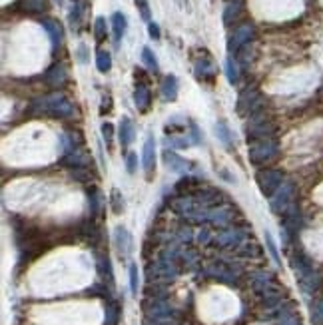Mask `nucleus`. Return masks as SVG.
Instances as JSON below:
<instances>
[{
	"instance_id": "nucleus-5",
	"label": "nucleus",
	"mask_w": 323,
	"mask_h": 325,
	"mask_svg": "<svg viewBox=\"0 0 323 325\" xmlns=\"http://www.w3.org/2000/svg\"><path fill=\"white\" fill-rule=\"evenodd\" d=\"M178 90H180V84H178V78L174 74H168L164 80H162V96L168 102H174L178 98Z\"/></svg>"
},
{
	"instance_id": "nucleus-19",
	"label": "nucleus",
	"mask_w": 323,
	"mask_h": 325,
	"mask_svg": "<svg viewBox=\"0 0 323 325\" xmlns=\"http://www.w3.org/2000/svg\"><path fill=\"white\" fill-rule=\"evenodd\" d=\"M24 4H26L28 10H32V12H40V10H46V8H48V6H46V0H26Z\"/></svg>"
},
{
	"instance_id": "nucleus-20",
	"label": "nucleus",
	"mask_w": 323,
	"mask_h": 325,
	"mask_svg": "<svg viewBox=\"0 0 323 325\" xmlns=\"http://www.w3.org/2000/svg\"><path fill=\"white\" fill-rule=\"evenodd\" d=\"M136 6H138V10H140L142 18L150 22V6H148V0H136Z\"/></svg>"
},
{
	"instance_id": "nucleus-17",
	"label": "nucleus",
	"mask_w": 323,
	"mask_h": 325,
	"mask_svg": "<svg viewBox=\"0 0 323 325\" xmlns=\"http://www.w3.org/2000/svg\"><path fill=\"white\" fill-rule=\"evenodd\" d=\"M226 72H227V80H229L231 84H235V82H237V68H235L231 58L226 60Z\"/></svg>"
},
{
	"instance_id": "nucleus-9",
	"label": "nucleus",
	"mask_w": 323,
	"mask_h": 325,
	"mask_svg": "<svg viewBox=\"0 0 323 325\" xmlns=\"http://www.w3.org/2000/svg\"><path fill=\"white\" fill-rule=\"evenodd\" d=\"M132 140H134V122L130 120L128 116H124L122 124H120V144L126 148V146L132 144Z\"/></svg>"
},
{
	"instance_id": "nucleus-11",
	"label": "nucleus",
	"mask_w": 323,
	"mask_h": 325,
	"mask_svg": "<svg viewBox=\"0 0 323 325\" xmlns=\"http://www.w3.org/2000/svg\"><path fill=\"white\" fill-rule=\"evenodd\" d=\"M195 72H197V78H212L214 74H216V66H214V62L210 60V58H206L204 62H197L195 64Z\"/></svg>"
},
{
	"instance_id": "nucleus-10",
	"label": "nucleus",
	"mask_w": 323,
	"mask_h": 325,
	"mask_svg": "<svg viewBox=\"0 0 323 325\" xmlns=\"http://www.w3.org/2000/svg\"><path fill=\"white\" fill-rule=\"evenodd\" d=\"M164 162L168 164L172 170H176V172H182V170L188 166L186 160H182L178 154H174V152H170V150H166V152H164Z\"/></svg>"
},
{
	"instance_id": "nucleus-25",
	"label": "nucleus",
	"mask_w": 323,
	"mask_h": 325,
	"mask_svg": "<svg viewBox=\"0 0 323 325\" xmlns=\"http://www.w3.org/2000/svg\"><path fill=\"white\" fill-rule=\"evenodd\" d=\"M54 2H56V4H58V6H60V4H62V2H64V0H54Z\"/></svg>"
},
{
	"instance_id": "nucleus-18",
	"label": "nucleus",
	"mask_w": 323,
	"mask_h": 325,
	"mask_svg": "<svg viewBox=\"0 0 323 325\" xmlns=\"http://www.w3.org/2000/svg\"><path fill=\"white\" fill-rule=\"evenodd\" d=\"M126 170H128V174H136V170H138V154L136 152H130L126 156Z\"/></svg>"
},
{
	"instance_id": "nucleus-21",
	"label": "nucleus",
	"mask_w": 323,
	"mask_h": 325,
	"mask_svg": "<svg viewBox=\"0 0 323 325\" xmlns=\"http://www.w3.org/2000/svg\"><path fill=\"white\" fill-rule=\"evenodd\" d=\"M102 136L106 138L108 144L112 142V138H114V126H112L110 122H104V124H102Z\"/></svg>"
},
{
	"instance_id": "nucleus-3",
	"label": "nucleus",
	"mask_w": 323,
	"mask_h": 325,
	"mask_svg": "<svg viewBox=\"0 0 323 325\" xmlns=\"http://www.w3.org/2000/svg\"><path fill=\"white\" fill-rule=\"evenodd\" d=\"M142 166H144V172L150 176L154 170H156V140L154 136H148L146 144H144V150H142Z\"/></svg>"
},
{
	"instance_id": "nucleus-16",
	"label": "nucleus",
	"mask_w": 323,
	"mask_h": 325,
	"mask_svg": "<svg viewBox=\"0 0 323 325\" xmlns=\"http://www.w3.org/2000/svg\"><path fill=\"white\" fill-rule=\"evenodd\" d=\"M216 132H218V138H220L224 144H229V142H231V132L227 130V126L224 124V122H218Z\"/></svg>"
},
{
	"instance_id": "nucleus-1",
	"label": "nucleus",
	"mask_w": 323,
	"mask_h": 325,
	"mask_svg": "<svg viewBox=\"0 0 323 325\" xmlns=\"http://www.w3.org/2000/svg\"><path fill=\"white\" fill-rule=\"evenodd\" d=\"M34 108L40 112V114H50V116H56V118H68L74 114V108L72 104L66 100L62 94H50V96L40 98Z\"/></svg>"
},
{
	"instance_id": "nucleus-12",
	"label": "nucleus",
	"mask_w": 323,
	"mask_h": 325,
	"mask_svg": "<svg viewBox=\"0 0 323 325\" xmlns=\"http://www.w3.org/2000/svg\"><path fill=\"white\" fill-rule=\"evenodd\" d=\"M106 34H108V26H106V18L104 16H98L94 20V38H96L98 44H102L106 40Z\"/></svg>"
},
{
	"instance_id": "nucleus-2",
	"label": "nucleus",
	"mask_w": 323,
	"mask_h": 325,
	"mask_svg": "<svg viewBox=\"0 0 323 325\" xmlns=\"http://www.w3.org/2000/svg\"><path fill=\"white\" fill-rule=\"evenodd\" d=\"M252 36H254V26H252V24L237 26V28L233 30V34H231V38H229L227 50H229V52H237L244 44H248V42L252 40Z\"/></svg>"
},
{
	"instance_id": "nucleus-4",
	"label": "nucleus",
	"mask_w": 323,
	"mask_h": 325,
	"mask_svg": "<svg viewBox=\"0 0 323 325\" xmlns=\"http://www.w3.org/2000/svg\"><path fill=\"white\" fill-rule=\"evenodd\" d=\"M110 24H112V32H114V44L120 46V42L126 34V28H128V20L122 12H114L110 18Z\"/></svg>"
},
{
	"instance_id": "nucleus-7",
	"label": "nucleus",
	"mask_w": 323,
	"mask_h": 325,
	"mask_svg": "<svg viewBox=\"0 0 323 325\" xmlns=\"http://www.w3.org/2000/svg\"><path fill=\"white\" fill-rule=\"evenodd\" d=\"M42 24H44V28H46V32L50 34V38H52V46L54 48H58L60 46V42H62V26H60V22H56V20H42Z\"/></svg>"
},
{
	"instance_id": "nucleus-22",
	"label": "nucleus",
	"mask_w": 323,
	"mask_h": 325,
	"mask_svg": "<svg viewBox=\"0 0 323 325\" xmlns=\"http://www.w3.org/2000/svg\"><path fill=\"white\" fill-rule=\"evenodd\" d=\"M148 32L154 40H160V26L156 22H148Z\"/></svg>"
},
{
	"instance_id": "nucleus-15",
	"label": "nucleus",
	"mask_w": 323,
	"mask_h": 325,
	"mask_svg": "<svg viewBox=\"0 0 323 325\" xmlns=\"http://www.w3.org/2000/svg\"><path fill=\"white\" fill-rule=\"evenodd\" d=\"M112 208L116 214H122L124 212V195H120V192L114 188L112 190Z\"/></svg>"
},
{
	"instance_id": "nucleus-8",
	"label": "nucleus",
	"mask_w": 323,
	"mask_h": 325,
	"mask_svg": "<svg viewBox=\"0 0 323 325\" xmlns=\"http://www.w3.org/2000/svg\"><path fill=\"white\" fill-rule=\"evenodd\" d=\"M46 82L52 86V88H60L66 82V68L64 66H54L48 74H46Z\"/></svg>"
},
{
	"instance_id": "nucleus-14",
	"label": "nucleus",
	"mask_w": 323,
	"mask_h": 325,
	"mask_svg": "<svg viewBox=\"0 0 323 325\" xmlns=\"http://www.w3.org/2000/svg\"><path fill=\"white\" fill-rule=\"evenodd\" d=\"M142 60H144V64L150 68V72H158V60H156L154 52H152L148 46L142 48Z\"/></svg>"
},
{
	"instance_id": "nucleus-6",
	"label": "nucleus",
	"mask_w": 323,
	"mask_h": 325,
	"mask_svg": "<svg viewBox=\"0 0 323 325\" xmlns=\"http://www.w3.org/2000/svg\"><path fill=\"white\" fill-rule=\"evenodd\" d=\"M134 102H136V108H138L140 112H146V110L150 108V104H152V94H150V90H148L146 84H138V86H136Z\"/></svg>"
},
{
	"instance_id": "nucleus-24",
	"label": "nucleus",
	"mask_w": 323,
	"mask_h": 325,
	"mask_svg": "<svg viewBox=\"0 0 323 325\" xmlns=\"http://www.w3.org/2000/svg\"><path fill=\"white\" fill-rule=\"evenodd\" d=\"M132 288L136 290V267H132Z\"/></svg>"
},
{
	"instance_id": "nucleus-23",
	"label": "nucleus",
	"mask_w": 323,
	"mask_h": 325,
	"mask_svg": "<svg viewBox=\"0 0 323 325\" xmlns=\"http://www.w3.org/2000/svg\"><path fill=\"white\" fill-rule=\"evenodd\" d=\"M84 52H86V46L84 44H80V48H78V58H80V62H86V56H84Z\"/></svg>"
},
{
	"instance_id": "nucleus-13",
	"label": "nucleus",
	"mask_w": 323,
	"mask_h": 325,
	"mask_svg": "<svg viewBox=\"0 0 323 325\" xmlns=\"http://www.w3.org/2000/svg\"><path fill=\"white\" fill-rule=\"evenodd\" d=\"M96 66L100 72H108L110 68H112V56H110V52H106V50H98L96 52Z\"/></svg>"
}]
</instances>
